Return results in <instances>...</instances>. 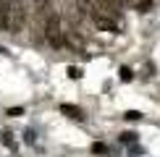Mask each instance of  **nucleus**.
Here are the masks:
<instances>
[{
    "instance_id": "7",
    "label": "nucleus",
    "mask_w": 160,
    "mask_h": 157,
    "mask_svg": "<svg viewBox=\"0 0 160 157\" xmlns=\"http://www.w3.org/2000/svg\"><path fill=\"white\" fill-rule=\"evenodd\" d=\"M118 139H121L123 144H129V147H131V144H137V134H134V131H123Z\"/></svg>"
},
{
    "instance_id": "6",
    "label": "nucleus",
    "mask_w": 160,
    "mask_h": 157,
    "mask_svg": "<svg viewBox=\"0 0 160 157\" xmlns=\"http://www.w3.org/2000/svg\"><path fill=\"white\" fill-rule=\"evenodd\" d=\"M152 3H155V0H129V5H131V8H137V11H150L152 8Z\"/></svg>"
},
{
    "instance_id": "13",
    "label": "nucleus",
    "mask_w": 160,
    "mask_h": 157,
    "mask_svg": "<svg viewBox=\"0 0 160 157\" xmlns=\"http://www.w3.org/2000/svg\"><path fill=\"white\" fill-rule=\"evenodd\" d=\"M110 3H113V5H118V8H121V11H123V8H126V5H129V0H110Z\"/></svg>"
},
{
    "instance_id": "9",
    "label": "nucleus",
    "mask_w": 160,
    "mask_h": 157,
    "mask_svg": "<svg viewBox=\"0 0 160 157\" xmlns=\"http://www.w3.org/2000/svg\"><path fill=\"white\" fill-rule=\"evenodd\" d=\"M118 76H121L123 81H131V78H134V74H131V68H126V65H123L121 71H118Z\"/></svg>"
},
{
    "instance_id": "2",
    "label": "nucleus",
    "mask_w": 160,
    "mask_h": 157,
    "mask_svg": "<svg viewBox=\"0 0 160 157\" xmlns=\"http://www.w3.org/2000/svg\"><path fill=\"white\" fill-rule=\"evenodd\" d=\"M32 13V0H13V21H11V34L21 31Z\"/></svg>"
},
{
    "instance_id": "4",
    "label": "nucleus",
    "mask_w": 160,
    "mask_h": 157,
    "mask_svg": "<svg viewBox=\"0 0 160 157\" xmlns=\"http://www.w3.org/2000/svg\"><path fill=\"white\" fill-rule=\"evenodd\" d=\"M11 21H13V0H0V29L11 31Z\"/></svg>"
},
{
    "instance_id": "12",
    "label": "nucleus",
    "mask_w": 160,
    "mask_h": 157,
    "mask_svg": "<svg viewBox=\"0 0 160 157\" xmlns=\"http://www.w3.org/2000/svg\"><path fill=\"white\" fill-rule=\"evenodd\" d=\"M21 113H24V107H11V110H8V115H11V118H16V115H21Z\"/></svg>"
},
{
    "instance_id": "10",
    "label": "nucleus",
    "mask_w": 160,
    "mask_h": 157,
    "mask_svg": "<svg viewBox=\"0 0 160 157\" xmlns=\"http://www.w3.org/2000/svg\"><path fill=\"white\" fill-rule=\"evenodd\" d=\"M123 118H126V121H139V118H142V113H139V110H129Z\"/></svg>"
},
{
    "instance_id": "5",
    "label": "nucleus",
    "mask_w": 160,
    "mask_h": 157,
    "mask_svg": "<svg viewBox=\"0 0 160 157\" xmlns=\"http://www.w3.org/2000/svg\"><path fill=\"white\" fill-rule=\"evenodd\" d=\"M58 110H61L63 115L74 118V121H84V113H82V107H76V105H71V102H63V105H61Z\"/></svg>"
},
{
    "instance_id": "1",
    "label": "nucleus",
    "mask_w": 160,
    "mask_h": 157,
    "mask_svg": "<svg viewBox=\"0 0 160 157\" xmlns=\"http://www.w3.org/2000/svg\"><path fill=\"white\" fill-rule=\"evenodd\" d=\"M42 34H45V39H48L52 47H63V45H66V31H63V24H61V16H58V11H52L50 16L45 18Z\"/></svg>"
},
{
    "instance_id": "3",
    "label": "nucleus",
    "mask_w": 160,
    "mask_h": 157,
    "mask_svg": "<svg viewBox=\"0 0 160 157\" xmlns=\"http://www.w3.org/2000/svg\"><path fill=\"white\" fill-rule=\"evenodd\" d=\"M89 16H92V21H95V26H97L100 31H110V34H118V21H116V18L102 16V13H95V11H92Z\"/></svg>"
},
{
    "instance_id": "8",
    "label": "nucleus",
    "mask_w": 160,
    "mask_h": 157,
    "mask_svg": "<svg viewBox=\"0 0 160 157\" xmlns=\"http://www.w3.org/2000/svg\"><path fill=\"white\" fill-rule=\"evenodd\" d=\"M92 152H95V155H108V147L100 144V141H95V144H92Z\"/></svg>"
},
{
    "instance_id": "11",
    "label": "nucleus",
    "mask_w": 160,
    "mask_h": 157,
    "mask_svg": "<svg viewBox=\"0 0 160 157\" xmlns=\"http://www.w3.org/2000/svg\"><path fill=\"white\" fill-rule=\"evenodd\" d=\"M68 76H71V78H79V76H82V71H79L76 65H71V68H68Z\"/></svg>"
}]
</instances>
